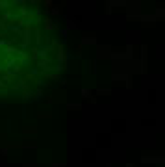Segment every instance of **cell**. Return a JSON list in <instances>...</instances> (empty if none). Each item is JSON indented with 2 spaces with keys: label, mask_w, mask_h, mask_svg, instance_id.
<instances>
[{
  "label": "cell",
  "mask_w": 165,
  "mask_h": 167,
  "mask_svg": "<svg viewBox=\"0 0 165 167\" xmlns=\"http://www.w3.org/2000/svg\"><path fill=\"white\" fill-rule=\"evenodd\" d=\"M63 37L35 2H0V100H32L60 80Z\"/></svg>",
  "instance_id": "6da1fadb"
}]
</instances>
